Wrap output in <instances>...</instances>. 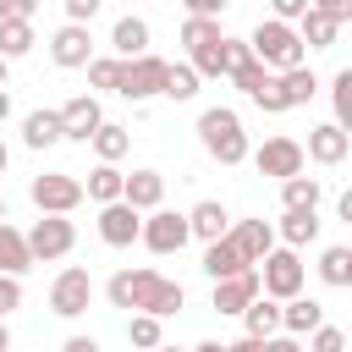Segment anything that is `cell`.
<instances>
[{
  "instance_id": "25",
  "label": "cell",
  "mask_w": 352,
  "mask_h": 352,
  "mask_svg": "<svg viewBox=\"0 0 352 352\" xmlns=\"http://www.w3.org/2000/svg\"><path fill=\"white\" fill-rule=\"evenodd\" d=\"M242 330H248L253 341H264V336H275V330H280V302L258 292V297H253V302L242 308Z\"/></svg>"
},
{
  "instance_id": "32",
  "label": "cell",
  "mask_w": 352,
  "mask_h": 352,
  "mask_svg": "<svg viewBox=\"0 0 352 352\" xmlns=\"http://www.w3.org/2000/svg\"><path fill=\"white\" fill-rule=\"evenodd\" d=\"M319 280L336 286V292H346V286H352V248H341V242L324 248V253H319Z\"/></svg>"
},
{
  "instance_id": "3",
  "label": "cell",
  "mask_w": 352,
  "mask_h": 352,
  "mask_svg": "<svg viewBox=\"0 0 352 352\" xmlns=\"http://www.w3.org/2000/svg\"><path fill=\"white\" fill-rule=\"evenodd\" d=\"M248 50H253V60H258L264 72H292V66L308 60L297 28H292V22H275V16H264V22L248 33Z\"/></svg>"
},
{
  "instance_id": "50",
  "label": "cell",
  "mask_w": 352,
  "mask_h": 352,
  "mask_svg": "<svg viewBox=\"0 0 352 352\" xmlns=\"http://www.w3.org/2000/svg\"><path fill=\"white\" fill-rule=\"evenodd\" d=\"M11 121V88H0V126Z\"/></svg>"
},
{
  "instance_id": "1",
  "label": "cell",
  "mask_w": 352,
  "mask_h": 352,
  "mask_svg": "<svg viewBox=\"0 0 352 352\" xmlns=\"http://www.w3.org/2000/svg\"><path fill=\"white\" fill-rule=\"evenodd\" d=\"M110 302L116 308H126V314H154V319H170V314H182V302H187V292L170 280V275H160V270H116L110 275Z\"/></svg>"
},
{
  "instance_id": "44",
  "label": "cell",
  "mask_w": 352,
  "mask_h": 352,
  "mask_svg": "<svg viewBox=\"0 0 352 352\" xmlns=\"http://www.w3.org/2000/svg\"><path fill=\"white\" fill-rule=\"evenodd\" d=\"M314 11H324L330 22H352V0H308Z\"/></svg>"
},
{
  "instance_id": "6",
  "label": "cell",
  "mask_w": 352,
  "mask_h": 352,
  "mask_svg": "<svg viewBox=\"0 0 352 352\" xmlns=\"http://www.w3.org/2000/svg\"><path fill=\"white\" fill-rule=\"evenodd\" d=\"M28 198H33L38 214H72L82 204V182L72 170H44V176L28 182Z\"/></svg>"
},
{
  "instance_id": "37",
  "label": "cell",
  "mask_w": 352,
  "mask_h": 352,
  "mask_svg": "<svg viewBox=\"0 0 352 352\" xmlns=\"http://www.w3.org/2000/svg\"><path fill=\"white\" fill-rule=\"evenodd\" d=\"M116 77H121V60H116V55H94V60H88V88L116 94Z\"/></svg>"
},
{
  "instance_id": "24",
  "label": "cell",
  "mask_w": 352,
  "mask_h": 352,
  "mask_svg": "<svg viewBox=\"0 0 352 352\" xmlns=\"http://www.w3.org/2000/svg\"><path fill=\"white\" fill-rule=\"evenodd\" d=\"M22 143L28 148H55L60 143V110H28L22 116Z\"/></svg>"
},
{
  "instance_id": "53",
  "label": "cell",
  "mask_w": 352,
  "mask_h": 352,
  "mask_svg": "<svg viewBox=\"0 0 352 352\" xmlns=\"http://www.w3.org/2000/svg\"><path fill=\"white\" fill-rule=\"evenodd\" d=\"M6 165H11V148H6V143H0V176H6Z\"/></svg>"
},
{
  "instance_id": "31",
  "label": "cell",
  "mask_w": 352,
  "mask_h": 352,
  "mask_svg": "<svg viewBox=\"0 0 352 352\" xmlns=\"http://www.w3.org/2000/svg\"><path fill=\"white\" fill-rule=\"evenodd\" d=\"M236 270H248V264L236 258L231 236H220V242H204V275H209V280H226V275H236Z\"/></svg>"
},
{
  "instance_id": "39",
  "label": "cell",
  "mask_w": 352,
  "mask_h": 352,
  "mask_svg": "<svg viewBox=\"0 0 352 352\" xmlns=\"http://www.w3.org/2000/svg\"><path fill=\"white\" fill-rule=\"evenodd\" d=\"M270 77H275V72H264V66H258V60H242V66H236V72H231V82H236V88H242V94H253V88H264V82H270Z\"/></svg>"
},
{
  "instance_id": "17",
  "label": "cell",
  "mask_w": 352,
  "mask_h": 352,
  "mask_svg": "<svg viewBox=\"0 0 352 352\" xmlns=\"http://www.w3.org/2000/svg\"><path fill=\"white\" fill-rule=\"evenodd\" d=\"M148 38H154V28L143 22V16H116V28H110V50H116V60H138V55H148Z\"/></svg>"
},
{
  "instance_id": "20",
  "label": "cell",
  "mask_w": 352,
  "mask_h": 352,
  "mask_svg": "<svg viewBox=\"0 0 352 352\" xmlns=\"http://www.w3.org/2000/svg\"><path fill=\"white\" fill-rule=\"evenodd\" d=\"M319 324H324V302H319V297H302V292H297V297L280 302V336H297V341H302V336L319 330Z\"/></svg>"
},
{
  "instance_id": "36",
  "label": "cell",
  "mask_w": 352,
  "mask_h": 352,
  "mask_svg": "<svg viewBox=\"0 0 352 352\" xmlns=\"http://www.w3.org/2000/svg\"><path fill=\"white\" fill-rule=\"evenodd\" d=\"M330 99H336V126L346 132V126H352V66H341V72L330 77Z\"/></svg>"
},
{
  "instance_id": "45",
  "label": "cell",
  "mask_w": 352,
  "mask_h": 352,
  "mask_svg": "<svg viewBox=\"0 0 352 352\" xmlns=\"http://www.w3.org/2000/svg\"><path fill=\"white\" fill-rule=\"evenodd\" d=\"M44 0H0V16H16V22H33V11H38Z\"/></svg>"
},
{
  "instance_id": "18",
  "label": "cell",
  "mask_w": 352,
  "mask_h": 352,
  "mask_svg": "<svg viewBox=\"0 0 352 352\" xmlns=\"http://www.w3.org/2000/svg\"><path fill=\"white\" fill-rule=\"evenodd\" d=\"M121 204H132L138 214L160 209V204H165V176H160V170H148V165H143V170H132V176L121 182Z\"/></svg>"
},
{
  "instance_id": "51",
  "label": "cell",
  "mask_w": 352,
  "mask_h": 352,
  "mask_svg": "<svg viewBox=\"0 0 352 352\" xmlns=\"http://www.w3.org/2000/svg\"><path fill=\"white\" fill-rule=\"evenodd\" d=\"M0 352H11V324L0 319Z\"/></svg>"
},
{
  "instance_id": "55",
  "label": "cell",
  "mask_w": 352,
  "mask_h": 352,
  "mask_svg": "<svg viewBox=\"0 0 352 352\" xmlns=\"http://www.w3.org/2000/svg\"><path fill=\"white\" fill-rule=\"evenodd\" d=\"M0 220H11V204H6V198H0Z\"/></svg>"
},
{
  "instance_id": "9",
  "label": "cell",
  "mask_w": 352,
  "mask_h": 352,
  "mask_svg": "<svg viewBox=\"0 0 352 352\" xmlns=\"http://www.w3.org/2000/svg\"><path fill=\"white\" fill-rule=\"evenodd\" d=\"M138 242L148 248V253H182L192 236H187V214H176V209H148L143 214V231H138Z\"/></svg>"
},
{
  "instance_id": "11",
  "label": "cell",
  "mask_w": 352,
  "mask_h": 352,
  "mask_svg": "<svg viewBox=\"0 0 352 352\" xmlns=\"http://www.w3.org/2000/svg\"><path fill=\"white\" fill-rule=\"evenodd\" d=\"M50 60H55L60 72H82V66L94 60V33H88L82 22L55 28V38H50Z\"/></svg>"
},
{
  "instance_id": "30",
  "label": "cell",
  "mask_w": 352,
  "mask_h": 352,
  "mask_svg": "<svg viewBox=\"0 0 352 352\" xmlns=\"http://www.w3.org/2000/svg\"><path fill=\"white\" fill-rule=\"evenodd\" d=\"M121 182H126V170H116V165H94L88 182H82V198H94V204H116V198H121Z\"/></svg>"
},
{
  "instance_id": "14",
  "label": "cell",
  "mask_w": 352,
  "mask_h": 352,
  "mask_svg": "<svg viewBox=\"0 0 352 352\" xmlns=\"http://www.w3.org/2000/svg\"><path fill=\"white\" fill-rule=\"evenodd\" d=\"M231 248H236V258L248 264V270H258V258L275 248V226L270 220H231Z\"/></svg>"
},
{
  "instance_id": "46",
  "label": "cell",
  "mask_w": 352,
  "mask_h": 352,
  "mask_svg": "<svg viewBox=\"0 0 352 352\" xmlns=\"http://www.w3.org/2000/svg\"><path fill=\"white\" fill-rule=\"evenodd\" d=\"M182 6H187V16H214V22H220V11H226L231 0H182Z\"/></svg>"
},
{
  "instance_id": "10",
  "label": "cell",
  "mask_w": 352,
  "mask_h": 352,
  "mask_svg": "<svg viewBox=\"0 0 352 352\" xmlns=\"http://www.w3.org/2000/svg\"><path fill=\"white\" fill-rule=\"evenodd\" d=\"M248 154H253L258 176H275V182L302 176V143H297V138H264V143H258V148H248Z\"/></svg>"
},
{
  "instance_id": "49",
  "label": "cell",
  "mask_w": 352,
  "mask_h": 352,
  "mask_svg": "<svg viewBox=\"0 0 352 352\" xmlns=\"http://www.w3.org/2000/svg\"><path fill=\"white\" fill-rule=\"evenodd\" d=\"M264 341H253V336H242V341H226V352H258Z\"/></svg>"
},
{
  "instance_id": "52",
  "label": "cell",
  "mask_w": 352,
  "mask_h": 352,
  "mask_svg": "<svg viewBox=\"0 0 352 352\" xmlns=\"http://www.w3.org/2000/svg\"><path fill=\"white\" fill-rule=\"evenodd\" d=\"M192 352H226V341H198Z\"/></svg>"
},
{
  "instance_id": "13",
  "label": "cell",
  "mask_w": 352,
  "mask_h": 352,
  "mask_svg": "<svg viewBox=\"0 0 352 352\" xmlns=\"http://www.w3.org/2000/svg\"><path fill=\"white\" fill-rule=\"evenodd\" d=\"M99 121H104L99 94H77V99L60 104V138H72V143H88V138L99 132Z\"/></svg>"
},
{
  "instance_id": "56",
  "label": "cell",
  "mask_w": 352,
  "mask_h": 352,
  "mask_svg": "<svg viewBox=\"0 0 352 352\" xmlns=\"http://www.w3.org/2000/svg\"><path fill=\"white\" fill-rule=\"evenodd\" d=\"M154 352H182V346H165V341H160V346H154Z\"/></svg>"
},
{
  "instance_id": "16",
  "label": "cell",
  "mask_w": 352,
  "mask_h": 352,
  "mask_svg": "<svg viewBox=\"0 0 352 352\" xmlns=\"http://www.w3.org/2000/svg\"><path fill=\"white\" fill-rule=\"evenodd\" d=\"M346 154H352V132H341L336 121H324V126H314V132H308L302 160H314V165H341Z\"/></svg>"
},
{
  "instance_id": "27",
  "label": "cell",
  "mask_w": 352,
  "mask_h": 352,
  "mask_svg": "<svg viewBox=\"0 0 352 352\" xmlns=\"http://www.w3.org/2000/svg\"><path fill=\"white\" fill-rule=\"evenodd\" d=\"M319 204H324L319 176H286L280 182V209H319Z\"/></svg>"
},
{
  "instance_id": "26",
  "label": "cell",
  "mask_w": 352,
  "mask_h": 352,
  "mask_svg": "<svg viewBox=\"0 0 352 352\" xmlns=\"http://www.w3.org/2000/svg\"><path fill=\"white\" fill-rule=\"evenodd\" d=\"M88 143H94L99 165H121V160H126V148H132V132H126V126H116V121H99V132H94Z\"/></svg>"
},
{
  "instance_id": "38",
  "label": "cell",
  "mask_w": 352,
  "mask_h": 352,
  "mask_svg": "<svg viewBox=\"0 0 352 352\" xmlns=\"http://www.w3.org/2000/svg\"><path fill=\"white\" fill-rule=\"evenodd\" d=\"M308 352H346V330H341V324H319V330H308Z\"/></svg>"
},
{
  "instance_id": "33",
  "label": "cell",
  "mask_w": 352,
  "mask_h": 352,
  "mask_svg": "<svg viewBox=\"0 0 352 352\" xmlns=\"http://www.w3.org/2000/svg\"><path fill=\"white\" fill-rule=\"evenodd\" d=\"M160 94L176 99V104H187V99L198 94V72H192L187 60H165V82H160Z\"/></svg>"
},
{
  "instance_id": "5",
  "label": "cell",
  "mask_w": 352,
  "mask_h": 352,
  "mask_svg": "<svg viewBox=\"0 0 352 352\" xmlns=\"http://www.w3.org/2000/svg\"><path fill=\"white\" fill-rule=\"evenodd\" d=\"M22 242H28L33 264H55V258H66V253L77 248V226H72L66 214H38V220L22 231Z\"/></svg>"
},
{
  "instance_id": "34",
  "label": "cell",
  "mask_w": 352,
  "mask_h": 352,
  "mask_svg": "<svg viewBox=\"0 0 352 352\" xmlns=\"http://www.w3.org/2000/svg\"><path fill=\"white\" fill-rule=\"evenodd\" d=\"M126 341H132L138 352H154V346L165 341V330H160L154 314H132V319H126Z\"/></svg>"
},
{
  "instance_id": "21",
  "label": "cell",
  "mask_w": 352,
  "mask_h": 352,
  "mask_svg": "<svg viewBox=\"0 0 352 352\" xmlns=\"http://www.w3.org/2000/svg\"><path fill=\"white\" fill-rule=\"evenodd\" d=\"M319 209H280V226H275V236L292 248V253H302L308 242H319Z\"/></svg>"
},
{
  "instance_id": "15",
  "label": "cell",
  "mask_w": 352,
  "mask_h": 352,
  "mask_svg": "<svg viewBox=\"0 0 352 352\" xmlns=\"http://www.w3.org/2000/svg\"><path fill=\"white\" fill-rule=\"evenodd\" d=\"M253 297H258V270H236V275L214 280V292H209V308H214V314H242Z\"/></svg>"
},
{
  "instance_id": "23",
  "label": "cell",
  "mask_w": 352,
  "mask_h": 352,
  "mask_svg": "<svg viewBox=\"0 0 352 352\" xmlns=\"http://www.w3.org/2000/svg\"><path fill=\"white\" fill-rule=\"evenodd\" d=\"M275 88H280L286 110H297V104H308V99L319 94V77H314L308 60H302V66H292V72H275Z\"/></svg>"
},
{
  "instance_id": "4",
  "label": "cell",
  "mask_w": 352,
  "mask_h": 352,
  "mask_svg": "<svg viewBox=\"0 0 352 352\" xmlns=\"http://www.w3.org/2000/svg\"><path fill=\"white\" fill-rule=\"evenodd\" d=\"M302 280H308L302 253H292V248H270V253L258 258V292H264V297L286 302V297H297V292H302Z\"/></svg>"
},
{
  "instance_id": "7",
  "label": "cell",
  "mask_w": 352,
  "mask_h": 352,
  "mask_svg": "<svg viewBox=\"0 0 352 352\" xmlns=\"http://www.w3.org/2000/svg\"><path fill=\"white\" fill-rule=\"evenodd\" d=\"M94 302V275L82 264H66L55 280H50V314L55 319H82Z\"/></svg>"
},
{
  "instance_id": "22",
  "label": "cell",
  "mask_w": 352,
  "mask_h": 352,
  "mask_svg": "<svg viewBox=\"0 0 352 352\" xmlns=\"http://www.w3.org/2000/svg\"><path fill=\"white\" fill-rule=\"evenodd\" d=\"M292 28H297L302 50H330V44H336V33H341V22H330V16H324V11H314V6H308Z\"/></svg>"
},
{
  "instance_id": "54",
  "label": "cell",
  "mask_w": 352,
  "mask_h": 352,
  "mask_svg": "<svg viewBox=\"0 0 352 352\" xmlns=\"http://www.w3.org/2000/svg\"><path fill=\"white\" fill-rule=\"evenodd\" d=\"M6 77H11V60H0V88H6Z\"/></svg>"
},
{
  "instance_id": "40",
  "label": "cell",
  "mask_w": 352,
  "mask_h": 352,
  "mask_svg": "<svg viewBox=\"0 0 352 352\" xmlns=\"http://www.w3.org/2000/svg\"><path fill=\"white\" fill-rule=\"evenodd\" d=\"M248 99H253V104H258V110H264V116H286V99H280V88H275V77H270V82H264V88H253V94H248Z\"/></svg>"
},
{
  "instance_id": "35",
  "label": "cell",
  "mask_w": 352,
  "mask_h": 352,
  "mask_svg": "<svg viewBox=\"0 0 352 352\" xmlns=\"http://www.w3.org/2000/svg\"><path fill=\"white\" fill-rule=\"evenodd\" d=\"M214 38H226L214 16H187V22H182V44H187V55L204 50V44H214Z\"/></svg>"
},
{
  "instance_id": "19",
  "label": "cell",
  "mask_w": 352,
  "mask_h": 352,
  "mask_svg": "<svg viewBox=\"0 0 352 352\" xmlns=\"http://www.w3.org/2000/svg\"><path fill=\"white\" fill-rule=\"evenodd\" d=\"M226 231H231V209H226L220 198H204V204L187 209V236H198V242H220Z\"/></svg>"
},
{
  "instance_id": "29",
  "label": "cell",
  "mask_w": 352,
  "mask_h": 352,
  "mask_svg": "<svg viewBox=\"0 0 352 352\" xmlns=\"http://www.w3.org/2000/svg\"><path fill=\"white\" fill-rule=\"evenodd\" d=\"M38 44L33 22H16V16H0V60H22L28 50Z\"/></svg>"
},
{
  "instance_id": "41",
  "label": "cell",
  "mask_w": 352,
  "mask_h": 352,
  "mask_svg": "<svg viewBox=\"0 0 352 352\" xmlns=\"http://www.w3.org/2000/svg\"><path fill=\"white\" fill-rule=\"evenodd\" d=\"M16 308H22V280L16 275H0V319L16 314Z\"/></svg>"
},
{
  "instance_id": "8",
  "label": "cell",
  "mask_w": 352,
  "mask_h": 352,
  "mask_svg": "<svg viewBox=\"0 0 352 352\" xmlns=\"http://www.w3.org/2000/svg\"><path fill=\"white\" fill-rule=\"evenodd\" d=\"M160 82H165V60L148 50V55H138V60H121L116 94H121V99H132V104H148V99L160 94Z\"/></svg>"
},
{
  "instance_id": "2",
  "label": "cell",
  "mask_w": 352,
  "mask_h": 352,
  "mask_svg": "<svg viewBox=\"0 0 352 352\" xmlns=\"http://www.w3.org/2000/svg\"><path fill=\"white\" fill-rule=\"evenodd\" d=\"M198 143H204V154L209 160H220V165H242L248 160V132H242V116L231 110V104H209L204 116H198Z\"/></svg>"
},
{
  "instance_id": "47",
  "label": "cell",
  "mask_w": 352,
  "mask_h": 352,
  "mask_svg": "<svg viewBox=\"0 0 352 352\" xmlns=\"http://www.w3.org/2000/svg\"><path fill=\"white\" fill-rule=\"evenodd\" d=\"M258 352H302V341H297V336H280V330H275V336H264V346H258Z\"/></svg>"
},
{
  "instance_id": "12",
  "label": "cell",
  "mask_w": 352,
  "mask_h": 352,
  "mask_svg": "<svg viewBox=\"0 0 352 352\" xmlns=\"http://www.w3.org/2000/svg\"><path fill=\"white\" fill-rule=\"evenodd\" d=\"M138 231H143V214L132 209V204H99V242L104 248H132L138 242Z\"/></svg>"
},
{
  "instance_id": "43",
  "label": "cell",
  "mask_w": 352,
  "mask_h": 352,
  "mask_svg": "<svg viewBox=\"0 0 352 352\" xmlns=\"http://www.w3.org/2000/svg\"><path fill=\"white\" fill-rule=\"evenodd\" d=\"M302 11H308V0H270V16L275 22H297Z\"/></svg>"
},
{
  "instance_id": "28",
  "label": "cell",
  "mask_w": 352,
  "mask_h": 352,
  "mask_svg": "<svg viewBox=\"0 0 352 352\" xmlns=\"http://www.w3.org/2000/svg\"><path fill=\"white\" fill-rule=\"evenodd\" d=\"M22 270H33V253H28L22 231L11 220H0V275H22Z\"/></svg>"
},
{
  "instance_id": "42",
  "label": "cell",
  "mask_w": 352,
  "mask_h": 352,
  "mask_svg": "<svg viewBox=\"0 0 352 352\" xmlns=\"http://www.w3.org/2000/svg\"><path fill=\"white\" fill-rule=\"evenodd\" d=\"M60 6H66V22H82V28H88V22L99 16L104 0H60Z\"/></svg>"
},
{
  "instance_id": "48",
  "label": "cell",
  "mask_w": 352,
  "mask_h": 352,
  "mask_svg": "<svg viewBox=\"0 0 352 352\" xmlns=\"http://www.w3.org/2000/svg\"><path fill=\"white\" fill-rule=\"evenodd\" d=\"M60 352H99V341H94V336H66Z\"/></svg>"
}]
</instances>
